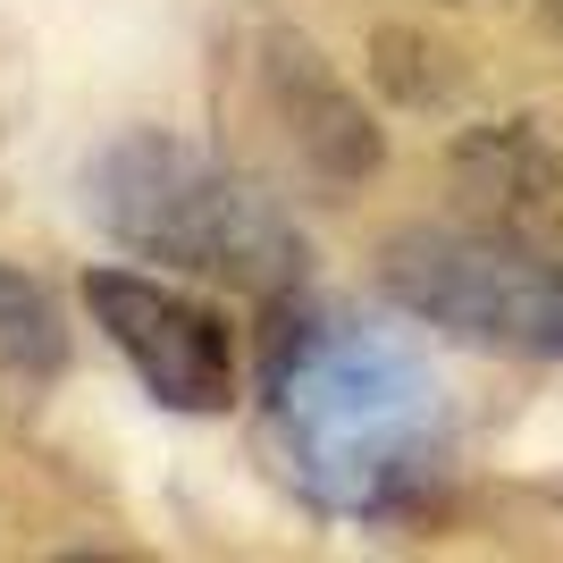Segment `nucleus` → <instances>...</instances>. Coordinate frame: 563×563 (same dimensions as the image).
I'll return each instance as SVG.
<instances>
[{
    "label": "nucleus",
    "mask_w": 563,
    "mask_h": 563,
    "mask_svg": "<svg viewBox=\"0 0 563 563\" xmlns=\"http://www.w3.org/2000/svg\"><path fill=\"white\" fill-rule=\"evenodd\" d=\"M378 286L412 320L521 362H563V244L496 228H404L378 253Z\"/></svg>",
    "instance_id": "4"
},
{
    "label": "nucleus",
    "mask_w": 563,
    "mask_h": 563,
    "mask_svg": "<svg viewBox=\"0 0 563 563\" xmlns=\"http://www.w3.org/2000/svg\"><path fill=\"white\" fill-rule=\"evenodd\" d=\"M85 311L161 412L211 421L235 404V329L219 303L143 269H85Z\"/></svg>",
    "instance_id": "5"
},
{
    "label": "nucleus",
    "mask_w": 563,
    "mask_h": 563,
    "mask_svg": "<svg viewBox=\"0 0 563 563\" xmlns=\"http://www.w3.org/2000/svg\"><path fill=\"white\" fill-rule=\"evenodd\" d=\"M0 371L18 378H59L68 371V320L43 295V278H25L0 261Z\"/></svg>",
    "instance_id": "7"
},
{
    "label": "nucleus",
    "mask_w": 563,
    "mask_h": 563,
    "mask_svg": "<svg viewBox=\"0 0 563 563\" xmlns=\"http://www.w3.org/2000/svg\"><path fill=\"white\" fill-rule=\"evenodd\" d=\"M0 118H9V85H0Z\"/></svg>",
    "instance_id": "8"
},
{
    "label": "nucleus",
    "mask_w": 563,
    "mask_h": 563,
    "mask_svg": "<svg viewBox=\"0 0 563 563\" xmlns=\"http://www.w3.org/2000/svg\"><path fill=\"white\" fill-rule=\"evenodd\" d=\"M85 211L110 244L235 295H295L311 261L295 211L253 161L202 152L168 126H126L101 143L85 161Z\"/></svg>",
    "instance_id": "2"
},
{
    "label": "nucleus",
    "mask_w": 563,
    "mask_h": 563,
    "mask_svg": "<svg viewBox=\"0 0 563 563\" xmlns=\"http://www.w3.org/2000/svg\"><path fill=\"white\" fill-rule=\"evenodd\" d=\"M454 194L471 228L521 235V244H563V152L539 126H479L454 152Z\"/></svg>",
    "instance_id": "6"
},
{
    "label": "nucleus",
    "mask_w": 563,
    "mask_h": 563,
    "mask_svg": "<svg viewBox=\"0 0 563 563\" xmlns=\"http://www.w3.org/2000/svg\"><path fill=\"white\" fill-rule=\"evenodd\" d=\"M219 126H235V161H253L269 186L345 194L387 161L378 118L320 59V43L261 9L219 34Z\"/></svg>",
    "instance_id": "3"
},
{
    "label": "nucleus",
    "mask_w": 563,
    "mask_h": 563,
    "mask_svg": "<svg viewBox=\"0 0 563 563\" xmlns=\"http://www.w3.org/2000/svg\"><path fill=\"white\" fill-rule=\"evenodd\" d=\"M269 429L295 488L329 514H396L446 463V387L378 320L303 311L269 345Z\"/></svg>",
    "instance_id": "1"
},
{
    "label": "nucleus",
    "mask_w": 563,
    "mask_h": 563,
    "mask_svg": "<svg viewBox=\"0 0 563 563\" xmlns=\"http://www.w3.org/2000/svg\"><path fill=\"white\" fill-rule=\"evenodd\" d=\"M555 18H563V0H555Z\"/></svg>",
    "instance_id": "9"
}]
</instances>
